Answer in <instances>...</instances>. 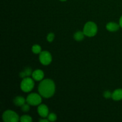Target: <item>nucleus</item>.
<instances>
[{
	"mask_svg": "<svg viewBox=\"0 0 122 122\" xmlns=\"http://www.w3.org/2000/svg\"><path fill=\"white\" fill-rule=\"evenodd\" d=\"M56 91V85L53 81L46 79L41 81L38 86V92L42 97L46 98L53 96Z\"/></svg>",
	"mask_w": 122,
	"mask_h": 122,
	"instance_id": "f257e3e1",
	"label": "nucleus"
},
{
	"mask_svg": "<svg viewBox=\"0 0 122 122\" xmlns=\"http://www.w3.org/2000/svg\"><path fill=\"white\" fill-rule=\"evenodd\" d=\"M98 27L96 24L93 21H88L85 25L83 27V33L88 37L94 36L97 34Z\"/></svg>",
	"mask_w": 122,
	"mask_h": 122,
	"instance_id": "f03ea898",
	"label": "nucleus"
},
{
	"mask_svg": "<svg viewBox=\"0 0 122 122\" xmlns=\"http://www.w3.org/2000/svg\"><path fill=\"white\" fill-rule=\"evenodd\" d=\"M35 83L32 79L29 77L23 78L20 83V88L21 90L25 92H28L31 91L34 88Z\"/></svg>",
	"mask_w": 122,
	"mask_h": 122,
	"instance_id": "7ed1b4c3",
	"label": "nucleus"
},
{
	"mask_svg": "<svg viewBox=\"0 0 122 122\" xmlns=\"http://www.w3.org/2000/svg\"><path fill=\"white\" fill-rule=\"evenodd\" d=\"M2 119L5 122H17L19 120V117L15 112L7 110L2 114Z\"/></svg>",
	"mask_w": 122,
	"mask_h": 122,
	"instance_id": "20e7f679",
	"label": "nucleus"
},
{
	"mask_svg": "<svg viewBox=\"0 0 122 122\" xmlns=\"http://www.w3.org/2000/svg\"><path fill=\"white\" fill-rule=\"evenodd\" d=\"M41 95L36 93L30 94L26 98V102L31 106H38L42 102Z\"/></svg>",
	"mask_w": 122,
	"mask_h": 122,
	"instance_id": "39448f33",
	"label": "nucleus"
},
{
	"mask_svg": "<svg viewBox=\"0 0 122 122\" xmlns=\"http://www.w3.org/2000/svg\"><path fill=\"white\" fill-rule=\"evenodd\" d=\"M39 61L43 65H48L52 61L51 54L47 51H43L39 54Z\"/></svg>",
	"mask_w": 122,
	"mask_h": 122,
	"instance_id": "423d86ee",
	"label": "nucleus"
},
{
	"mask_svg": "<svg viewBox=\"0 0 122 122\" xmlns=\"http://www.w3.org/2000/svg\"><path fill=\"white\" fill-rule=\"evenodd\" d=\"M38 113L42 118L46 117L49 114L48 108L46 105L40 104L38 107Z\"/></svg>",
	"mask_w": 122,
	"mask_h": 122,
	"instance_id": "0eeeda50",
	"label": "nucleus"
},
{
	"mask_svg": "<svg viewBox=\"0 0 122 122\" xmlns=\"http://www.w3.org/2000/svg\"><path fill=\"white\" fill-rule=\"evenodd\" d=\"M32 76L34 80L36 81H42L44 77V73L40 69H37L32 72Z\"/></svg>",
	"mask_w": 122,
	"mask_h": 122,
	"instance_id": "6e6552de",
	"label": "nucleus"
},
{
	"mask_svg": "<svg viewBox=\"0 0 122 122\" xmlns=\"http://www.w3.org/2000/svg\"><path fill=\"white\" fill-rule=\"evenodd\" d=\"M120 27V25H118L116 23L114 22H109L106 25V29L110 32H116L119 30Z\"/></svg>",
	"mask_w": 122,
	"mask_h": 122,
	"instance_id": "1a4fd4ad",
	"label": "nucleus"
},
{
	"mask_svg": "<svg viewBox=\"0 0 122 122\" xmlns=\"http://www.w3.org/2000/svg\"><path fill=\"white\" fill-rule=\"evenodd\" d=\"M112 98L115 101H120L122 100V89H117L112 93Z\"/></svg>",
	"mask_w": 122,
	"mask_h": 122,
	"instance_id": "9d476101",
	"label": "nucleus"
},
{
	"mask_svg": "<svg viewBox=\"0 0 122 122\" xmlns=\"http://www.w3.org/2000/svg\"><path fill=\"white\" fill-rule=\"evenodd\" d=\"M26 101V100H25V99L23 97L21 96H17L14 99V104L17 106H22L23 105H24L25 104V102Z\"/></svg>",
	"mask_w": 122,
	"mask_h": 122,
	"instance_id": "9b49d317",
	"label": "nucleus"
},
{
	"mask_svg": "<svg viewBox=\"0 0 122 122\" xmlns=\"http://www.w3.org/2000/svg\"><path fill=\"white\" fill-rule=\"evenodd\" d=\"M85 35L84 34L83 32H81V31H77V32L74 34V39L76 41H81L83 39L84 36Z\"/></svg>",
	"mask_w": 122,
	"mask_h": 122,
	"instance_id": "f8f14e48",
	"label": "nucleus"
},
{
	"mask_svg": "<svg viewBox=\"0 0 122 122\" xmlns=\"http://www.w3.org/2000/svg\"><path fill=\"white\" fill-rule=\"evenodd\" d=\"M32 74V69L29 67H27L26 69H25L24 70V71H23L22 72H21L20 73V76L23 78H25V77H28L29 76Z\"/></svg>",
	"mask_w": 122,
	"mask_h": 122,
	"instance_id": "ddd939ff",
	"label": "nucleus"
},
{
	"mask_svg": "<svg viewBox=\"0 0 122 122\" xmlns=\"http://www.w3.org/2000/svg\"><path fill=\"white\" fill-rule=\"evenodd\" d=\"M32 51L33 53L36 54H40L41 52H42L41 51V47L40 46V45H33L32 47Z\"/></svg>",
	"mask_w": 122,
	"mask_h": 122,
	"instance_id": "4468645a",
	"label": "nucleus"
},
{
	"mask_svg": "<svg viewBox=\"0 0 122 122\" xmlns=\"http://www.w3.org/2000/svg\"><path fill=\"white\" fill-rule=\"evenodd\" d=\"M20 120L21 122H31L32 121V119L30 116L23 115L20 117Z\"/></svg>",
	"mask_w": 122,
	"mask_h": 122,
	"instance_id": "2eb2a0df",
	"label": "nucleus"
},
{
	"mask_svg": "<svg viewBox=\"0 0 122 122\" xmlns=\"http://www.w3.org/2000/svg\"><path fill=\"white\" fill-rule=\"evenodd\" d=\"M48 119L50 122H54L57 120V116L54 113H50L48 116Z\"/></svg>",
	"mask_w": 122,
	"mask_h": 122,
	"instance_id": "dca6fc26",
	"label": "nucleus"
},
{
	"mask_svg": "<svg viewBox=\"0 0 122 122\" xmlns=\"http://www.w3.org/2000/svg\"><path fill=\"white\" fill-rule=\"evenodd\" d=\"M55 35L53 33H50L46 36V39H47L48 41L49 42H51L53 41V40L54 39Z\"/></svg>",
	"mask_w": 122,
	"mask_h": 122,
	"instance_id": "f3484780",
	"label": "nucleus"
},
{
	"mask_svg": "<svg viewBox=\"0 0 122 122\" xmlns=\"http://www.w3.org/2000/svg\"><path fill=\"white\" fill-rule=\"evenodd\" d=\"M30 110V107L29 104L28 103L27 104H25L24 105H23L21 106V110L24 112H27Z\"/></svg>",
	"mask_w": 122,
	"mask_h": 122,
	"instance_id": "a211bd4d",
	"label": "nucleus"
},
{
	"mask_svg": "<svg viewBox=\"0 0 122 122\" xmlns=\"http://www.w3.org/2000/svg\"><path fill=\"white\" fill-rule=\"evenodd\" d=\"M103 95H104V97L108 99V98H110V97H112V93H111L110 92L108 91H105L104 92Z\"/></svg>",
	"mask_w": 122,
	"mask_h": 122,
	"instance_id": "6ab92c4d",
	"label": "nucleus"
},
{
	"mask_svg": "<svg viewBox=\"0 0 122 122\" xmlns=\"http://www.w3.org/2000/svg\"><path fill=\"white\" fill-rule=\"evenodd\" d=\"M39 122H48L49 120L48 119H41L40 120H39Z\"/></svg>",
	"mask_w": 122,
	"mask_h": 122,
	"instance_id": "aec40b11",
	"label": "nucleus"
},
{
	"mask_svg": "<svg viewBox=\"0 0 122 122\" xmlns=\"http://www.w3.org/2000/svg\"><path fill=\"white\" fill-rule=\"evenodd\" d=\"M119 25H120V27L122 28V15L121 16V17H120V20H119Z\"/></svg>",
	"mask_w": 122,
	"mask_h": 122,
	"instance_id": "412c9836",
	"label": "nucleus"
},
{
	"mask_svg": "<svg viewBox=\"0 0 122 122\" xmlns=\"http://www.w3.org/2000/svg\"><path fill=\"white\" fill-rule=\"evenodd\" d=\"M60 1H66V0H60Z\"/></svg>",
	"mask_w": 122,
	"mask_h": 122,
	"instance_id": "4be33fe9",
	"label": "nucleus"
}]
</instances>
